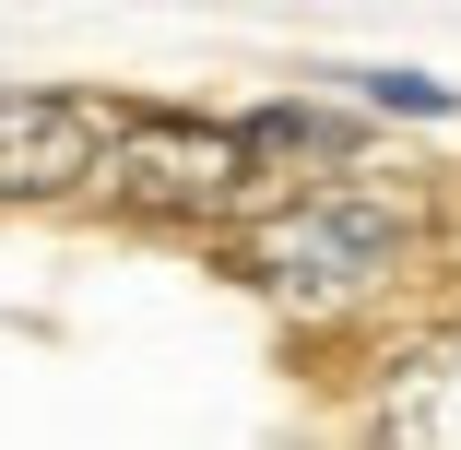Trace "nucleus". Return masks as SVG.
<instances>
[{"label":"nucleus","mask_w":461,"mask_h":450,"mask_svg":"<svg viewBox=\"0 0 461 450\" xmlns=\"http://www.w3.org/2000/svg\"><path fill=\"white\" fill-rule=\"evenodd\" d=\"M426 237V202L414 190H366L355 166H331L320 190H272L249 225H237V273L260 285V297H285L296 320H331V308H355V297H379L391 273H402V249Z\"/></svg>","instance_id":"obj_1"},{"label":"nucleus","mask_w":461,"mask_h":450,"mask_svg":"<svg viewBox=\"0 0 461 450\" xmlns=\"http://www.w3.org/2000/svg\"><path fill=\"white\" fill-rule=\"evenodd\" d=\"M285 178L260 166L249 119H190V107H119L107 154H95V202H119L131 225H249Z\"/></svg>","instance_id":"obj_2"},{"label":"nucleus","mask_w":461,"mask_h":450,"mask_svg":"<svg viewBox=\"0 0 461 450\" xmlns=\"http://www.w3.org/2000/svg\"><path fill=\"white\" fill-rule=\"evenodd\" d=\"M107 131H119L107 96H71V83H13V96H0V202H71V190H95Z\"/></svg>","instance_id":"obj_3"},{"label":"nucleus","mask_w":461,"mask_h":450,"mask_svg":"<svg viewBox=\"0 0 461 450\" xmlns=\"http://www.w3.org/2000/svg\"><path fill=\"white\" fill-rule=\"evenodd\" d=\"M379 438H426V450H461V332H426L391 355L379 403H366Z\"/></svg>","instance_id":"obj_4"},{"label":"nucleus","mask_w":461,"mask_h":450,"mask_svg":"<svg viewBox=\"0 0 461 450\" xmlns=\"http://www.w3.org/2000/svg\"><path fill=\"white\" fill-rule=\"evenodd\" d=\"M249 142H260V166L285 178V166H355L366 154V131L343 119V107H308V96H272V107H249Z\"/></svg>","instance_id":"obj_5"},{"label":"nucleus","mask_w":461,"mask_h":450,"mask_svg":"<svg viewBox=\"0 0 461 450\" xmlns=\"http://www.w3.org/2000/svg\"><path fill=\"white\" fill-rule=\"evenodd\" d=\"M331 83L379 119H461V83H426V71H331Z\"/></svg>","instance_id":"obj_6"}]
</instances>
